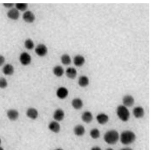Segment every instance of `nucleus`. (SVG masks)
Masks as SVG:
<instances>
[{
  "instance_id": "14",
  "label": "nucleus",
  "mask_w": 153,
  "mask_h": 150,
  "mask_svg": "<svg viewBox=\"0 0 153 150\" xmlns=\"http://www.w3.org/2000/svg\"><path fill=\"white\" fill-rule=\"evenodd\" d=\"M144 110L142 107L138 106L136 107L133 109V115L137 118H142L144 115Z\"/></svg>"
},
{
  "instance_id": "18",
  "label": "nucleus",
  "mask_w": 153,
  "mask_h": 150,
  "mask_svg": "<svg viewBox=\"0 0 153 150\" xmlns=\"http://www.w3.org/2000/svg\"><path fill=\"white\" fill-rule=\"evenodd\" d=\"M2 72L6 75H12L14 72V67L10 64H7L2 69Z\"/></svg>"
},
{
  "instance_id": "34",
  "label": "nucleus",
  "mask_w": 153,
  "mask_h": 150,
  "mask_svg": "<svg viewBox=\"0 0 153 150\" xmlns=\"http://www.w3.org/2000/svg\"><path fill=\"white\" fill-rule=\"evenodd\" d=\"M106 150H114L112 149V148H108Z\"/></svg>"
},
{
  "instance_id": "4",
  "label": "nucleus",
  "mask_w": 153,
  "mask_h": 150,
  "mask_svg": "<svg viewBox=\"0 0 153 150\" xmlns=\"http://www.w3.org/2000/svg\"><path fill=\"white\" fill-rule=\"evenodd\" d=\"M35 53L39 57H44L48 53V48L44 44H39L35 48Z\"/></svg>"
},
{
  "instance_id": "6",
  "label": "nucleus",
  "mask_w": 153,
  "mask_h": 150,
  "mask_svg": "<svg viewBox=\"0 0 153 150\" xmlns=\"http://www.w3.org/2000/svg\"><path fill=\"white\" fill-rule=\"evenodd\" d=\"M56 94L59 99L63 100L67 97L69 95V91L66 87H60L56 91Z\"/></svg>"
},
{
  "instance_id": "16",
  "label": "nucleus",
  "mask_w": 153,
  "mask_h": 150,
  "mask_svg": "<svg viewBox=\"0 0 153 150\" xmlns=\"http://www.w3.org/2000/svg\"><path fill=\"white\" fill-rule=\"evenodd\" d=\"M71 104L74 109L78 110L82 109L83 107V102L81 99L75 98L72 100Z\"/></svg>"
},
{
  "instance_id": "11",
  "label": "nucleus",
  "mask_w": 153,
  "mask_h": 150,
  "mask_svg": "<svg viewBox=\"0 0 153 150\" xmlns=\"http://www.w3.org/2000/svg\"><path fill=\"white\" fill-rule=\"evenodd\" d=\"M26 115L30 119L35 120L38 117V112L37 109L34 108H30L27 109L26 112Z\"/></svg>"
},
{
  "instance_id": "2",
  "label": "nucleus",
  "mask_w": 153,
  "mask_h": 150,
  "mask_svg": "<svg viewBox=\"0 0 153 150\" xmlns=\"http://www.w3.org/2000/svg\"><path fill=\"white\" fill-rule=\"evenodd\" d=\"M120 136L117 131L115 130H111L107 131L104 134V139L107 144L113 145L118 141Z\"/></svg>"
},
{
  "instance_id": "32",
  "label": "nucleus",
  "mask_w": 153,
  "mask_h": 150,
  "mask_svg": "<svg viewBox=\"0 0 153 150\" xmlns=\"http://www.w3.org/2000/svg\"><path fill=\"white\" fill-rule=\"evenodd\" d=\"M120 150H133L131 148H128V147H126V148H123Z\"/></svg>"
},
{
  "instance_id": "23",
  "label": "nucleus",
  "mask_w": 153,
  "mask_h": 150,
  "mask_svg": "<svg viewBox=\"0 0 153 150\" xmlns=\"http://www.w3.org/2000/svg\"><path fill=\"white\" fill-rule=\"evenodd\" d=\"M53 72L56 77L62 76L64 73V70L61 66H57L53 68Z\"/></svg>"
},
{
  "instance_id": "20",
  "label": "nucleus",
  "mask_w": 153,
  "mask_h": 150,
  "mask_svg": "<svg viewBox=\"0 0 153 150\" xmlns=\"http://www.w3.org/2000/svg\"><path fill=\"white\" fill-rule=\"evenodd\" d=\"M85 62V59L83 56L78 55L74 57V63L77 67H81L83 66Z\"/></svg>"
},
{
  "instance_id": "12",
  "label": "nucleus",
  "mask_w": 153,
  "mask_h": 150,
  "mask_svg": "<svg viewBox=\"0 0 153 150\" xmlns=\"http://www.w3.org/2000/svg\"><path fill=\"white\" fill-rule=\"evenodd\" d=\"M53 117L55 121L57 122L62 121L65 118V112L61 109H56L54 113Z\"/></svg>"
},
{
  "instance_id": "5",
  "label": "nucleus",
  "mask_w": 153,
  "mask_h": 150,
  "mask_svg": "<svg viewBox=\"0 0 153 150\" xmlns=\"http://www.w3.org/2000/svg\"><path fill=\"white\" fill-rule=\"evenodd\" d=\"M19 59L22 65L26 66L30 64L31 58L28 53L26 52H23L20 56Z\"/></svg>"
},
{
  "instance_id": "15",
  "label": "nucleus",
  "mask_w": 153,
  "mask_h": 150,
  "mask_svg": "<svg viewBox=\"0 0 153 150\" xmlns=\"http://www.w3.org/2000/svg\"><path fill=\"white\" fill-rule=\"evenodd\" d=\"M96 119L97 122L100 125L106 124L109 121V117L108 115L103 113L98 114Z\"/></svg>"
},
{
  "instance_id": "3",
  "label": "nucleus",
  "mask_w": 153,
  "mask_h": 150,
  "mask_svg": "<svg viewBox=\"0 0 153 150\" xmlns=\"http://www.w3.org/2000/svg\"><path fill=\"white\" fill-rule=\"evenodd\" d=\"M116 113L119 118L124 122H126L130 118V114L129 110L123 105H120L117 107Z\"/></svg>"
},
{
  "instance_id": "1",
  "label": "nucleus",
  "mask_w": 153,
  "mask_h": 150,
  "mask_svg": "<svg viewBox=\"0 0 153 150\" xmlns=\"http://www.w3.org/2000/svg\"><path fill=\"white\" fill-rule=\"evenodd\" d=\"M120 138L121 143L127 145L134 143L136 139V136L133 132L126 130L121 133Z\"/></svg>"
},
{
  "instance_id": "10",
  "label": "nucleus",
  "mask_w": 153,
  "mask_h": 150,
  "mask_svg": "<svg viewBox=\"0 0 153 150\" xmlns=\"http://www.w3.org/2000/svg\"><path fill=\"white\" fill-rule=\"evenodd\" d=\"M123 105L127 108L131 107L134 105V99L131 95H126L124 96L123 99Z\"/></svg>"
},
{
  "instance_id": "13",
  "label": "nucleus",
  "mask_w": 153,
  "mask_h": 150,
  "mask_svg": "<svg viewBox=\"0 0 153 150\" xmlns=\"http://www.w3.org/2000/svg\"><path fill=\"white\" fill-rule=\"evenodd\" d=\"M7 15L10 19L16 20L19 19L20 13L17 9L13 8L8 12Z\"/></svg>"
},
{
  "instance_id": "30",
  "label": "nucleus",
  "mask_w": 153,
  "mask_h": 150,
  "mask_svg": "<svg viewBox=\"0 0 153 150\" xmlns=\"http://www.w3.org/2000/svg\"><path fill=\"white\" fill-rule=\"evenodd\" d=\"M3 5L5 7L7 8H10L14 6V4H4Z\"/></svg>"
},
{
  "instance_id": "33",
  "label": "nucleus",
  "mask_w": 153,
  "mask_h": 150,
  "mask_svg": "<svg viewBox=\"0 0 153 150\" xmlns=\"http://www.w3.org/2000/svg\"><path fill=\"white\" fill-rule=\"evenodd\" d=\"M54 150H64L62 149H61V148H57V149H55Z\"/></svg>"
},
{
  "instance_id": "36",
  "label": "nucleus",
  "mask_w": 153,
  "mask_h": 150,
  "mask_svg": "<svg viewBox=\"0 0 153 150\" xmlns=\"http://www.w3.org/2000/svg\"><path fill=\"white\" fill-rule=\"evenodd\" d=\"M1 138H0V145H1Z\"/></svg>"
},
{
  "instance_id": "9",
  "label": "nucleus",
  "mask_w": 153,
  "mask_h": 150,
  "mask_svg": "<svg viewBox=\"0 0 153 150\" xmlns=\"http://www.w3.org/2000/svg\"><path fill=\"white\" fill-rule=\"evenodd\" d=\"M48 128L52 132L58 133L61 130V126L58 122L56 121H51L48 125Z\"/></svg>"
},
{
  "instance_id": "26",
  "label": "nucleus",
  "mask_w": 153,
  "mask_h": 150,
  "mask_svg": "<svg viewBox=\"0 0 153 150\" xmlns=\"http://www.w3.org/2000/svg\"><path fill=\"white\" fill-rule=\"evenodd\" d=\"M24 45L26 49L28 50H31L34 48L35 46L33 41L30 39L26 40L25 42Z\"/></svg>"
},
{
  "instance_id": "35",
  "label": "nucleus",
  "mask_w": 153,
  "mask_h": 150,
  "mask_svg": "<svg viewBox=\"0 0 153 150\" xmlns=\"http://www.w3.org/2000/svg\"><path fill=\"white\" fill-rule=\"evenodd\" d=\"M0 150H4L2 147H0Z\"/></svg>"
},
{
  "instance_id": "7",
  "label": "nucleus",
  "mask_w": 153,
  "mask_h": 150,
  "mask_svg": "<svg viewBox=\"0 0 153 150\" xmlns=\"http://www.w3.org/2000/svg\"><path fill=\"white\" fill-rule=\"evenodd\" d=\"M7 116L9 119L12 121H15L18 120L19 117V112L16 109H10L7 112Z\"/></svg>"
},
{
  "instance_id": "25",
  "label": "nucleus",
  "mask_w": 153,
  "mask_h": 150,
  "mask_svg": "<svg viewBox=\"0 0 153 150\" xmlns=\"http://www.w3.org/2000/svg\"><path fill=\"white\" fill-rule=\"evenodd\" d=\"M90 134L93 139H97L100 137V131L97 128H94L90 131Z\"/></svg>"
},
{
  "instance_id": "28",
  "label": "nucleus",
  "mask_w": 153,
  "mask_h": 150,
  "mask_svg": "<svg viewBox=\"0 0 153 150\" xmlns=\"http://www.w3.org/2000/svg\"><path fill=\"white\" fill-rule=\"evenodd\" d=\"M8 86L7 80L5 78H0V88L4 89L6 88Z\"/></svg>"
},
{
  "instance_id": "8",
  "label": "nucleus",
  "mask_w": 153,
  "mask_h": 150,
  "mask_svg": "<svg viewBox=\"0 0 153 150\" xmlns=\"http://www.w3.org/2000/svg\"><path fill=\"white\" fill-rule=\"evenodd\" d=\"M23 19L24 21L27 23L33 22L35 19L34 14L31 11H27L23 14Z\"/></svg>"
},
{
  "instance_id": "31",
  "label": "nucleus",
  "mask_w": 153,
  "mask_h": 150,
  "mask_svg": "<svg viewBox=\"0 0 153 150\" xmlns=\"http://www.w3.org/2000/svg\"><path fill=\"white\" fill-rule=\"evenodd\" d=\"M91 150H102L100 147L96 146L93 147Z\"/></svg>"
},
{
  "instance_id": "27",
  "label": "nucleus",
  "mask_w": 153,
  "mask_h": 150,
  "mask_svg": "<svg viewBox=\"0 0 153 150\" xmlns=\"http://www.w3.org/2000/svg\"><path fill=\"white\" fill-rule=\"evenodd\" d=\"M15 6L17 9L21 11H25L28 7L27 4H16Z\"/></svg>"
},
{
  "instance_id": "24",
  "label": "nucleus",
  "mask_w": 153,
  "mask_h": 150,
  "mask_svg": "<svg viewBox=\"0 0 153 150\" xmlns=\"http://www.w3.org/2000/svg\"><path fill=\"white\" fill-rule=\"evenodd\" d=\"M61 59V62L65 65H69L71 63V58L68 54L62 55Z\"/></svg>"
},
{
  "instance_id": "21",
  "label": "nucleus",
  "mask_w": 153,
  "mask_h": 150,
  "mask_svg": "<svg viewBox=\"0 0 153 150\" xmlns=\"http://www.w3.org/2000/svg\"><path fill=\"white\" fill-rule=\"evenodd\" d=\"M66 75L68 78L70 79H74L77 75L76 69L73 67H69L66 70Z\"/></svg>"
},
{
  "instance_id": "17",
  "label": "nucleus",
  "mask_w": 153,
  "mask_h": 150,
  "mask_svg": "<svg viewBox=\"0 0 153 150\" xmlns=\"http://www.w3.org/2000/svg\"><path fill=\"white\" fill-rule=\"evenodd\" d=\"M82 120L87 123H89L92 121L93 117L92 113L89 111L85 112L82 115Z\"/></svg>"
},
{
  "instance_id": "19",
  "label": "nucleus",
  "mask_w": 153,
  "mask_h": 150,
  "mask_svg": "<svg viewBox=\"0 0 153 150\" xmlns=\"http://www.w3.org/2000/svg\"><path fill=\"white\" fill-rule=\"evenodd\" d=\"M85 131L84 126L80 125H76L74 129V134L78 136H81L84 135Z\"/></svg>"
},
{
  "instance_id": "29",
  "label": "nucleus",
  "mask_w": 153,
  "mask_h": 150,
  "mask_svg": "<svg viewBox=\"0 0 153 150\" xmlns=\"http://www.w3.org/2000/svg\"><path fill=\"white\" fill-rule=\"evenodd\" d=\"M5 59L4 57L2 55H0V66H2L4 63Z\"/></svg>"
},
{
  "instance_id": "22",
  "label": "nucleus",
  "mask_w": 153,
  "mask_h": 150,
  "mask_svg": "<svg viewBox=\"0 0 153 150\" xmlns=\"http://www.w3.org/2000/svg\"><path fill=\"white\" fill-rule=\"evenodd\" d=\"M89 83V80L87 77L82 75L79 78L78 84L80 86L82 87H87Z\"/></svg>"
}]
</instances>
